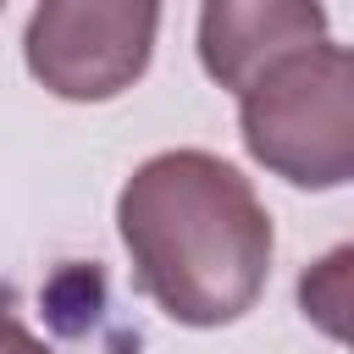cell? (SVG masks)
I'll use <instances>...</instances> for the list:
<instances>
[{"instance_id": "6da1fadb", "label": "cell", "mask_w": 354, "mask_h": 354, "mask_svg": "<svg viewBox=\"0 0 354 354\" xmlns=\"http://www.w3.org/2000/svg\"><path fill=\"white\" fill-rule=\"evenodd\" d=\"M116 227L133 282L183 326L238 321L271 277V216L249 177L205 149L149 155L122 199Z\"/></svg>"}, {"instance_id": "7a4b0ae2", "label": "cell", "mask_w": 354, "mask_h": 354, "mask_svg": "<svg viewBox=\"0 0 354 354\" xmlns=\"http://www.w3.org/2000/svg\"><path fill=\"white\" fill-rule=\"evenodd\" d=\"M243 144L260 166L299 188H337L354 177V55L310 44L238 94Z\"/></svg>"}, {"instance_id": "3957f363", "label": "cell", "mask_w": 354, "mask_h": 354, "mask_svg": "<svg viewBox=\"0 0 354 354\" xmlns=\"http://www.w3.org/2000/svg\"><path fill=\"white\" fill-rule=\"evenodd\" d=\"M155 28H160L155 6L50 0L28 17L22 33L28 72L61 100H111L149 66Z\"/></svg>"}, {"instance_id": "277c9868", "label": "cell", "mask_w": 354, "mask_h": 354, "mask_svg": "<svg viewBox=\"0 0 354 354\" xmlns=\"http://www.w3.org/2000/svg\"><path fill=\"white\" fill-rule=\"evenodd\" d=\"M310 44H326V11L304 0H254V6L221 0L199 11V61L232 94H243L260 72Z\"/></svg>"}, {"instance_id": "5b68a950", "label": "cell", "mask_w": 354, "mask_h": 354, "mask_svg": "<svg viewBox=\"0 0 354 354\" xmlns=\"http://www.w3.org/2000/svg\"><path fill=\"white\" fill-rule=\"evenodd\" d=\"M299 299H304V315H315L321 332L343 337L348 332V321H343V310H348V249H332L321 266H310L304 282H299Z\"/></svg>"}, {"instance_id": "8992f818", "label": "cell", "mask_w": 354, "mask_h": 354, "mask_svg": "<svg viewBox=\"0 0 354 354\" xmlns=\"http://www.w3.org/2000/svg\"><path fill=\"white\" fill-rule=\"evenodd\" d=\"M0 354H50V348H44V343H39L17 315H6V310H0Z\"/></svg>"}]
</instances>
